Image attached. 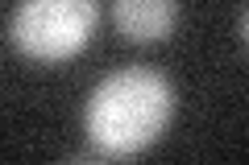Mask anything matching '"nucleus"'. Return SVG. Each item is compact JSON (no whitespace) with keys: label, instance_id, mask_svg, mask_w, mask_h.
Instances as JSON below:
<instances>
[{"label":"nucleus","instance_id":"2","mask_svg":"<svg viewBox=\"0 0 249 165\" xmlns=\"http://www.w3.org/2000/svg\"><path fill=\"white\" fill-rule=\"evenodd\" d=\"M100 25V0H21L9 33L25 58L67 62L91 42Z\"/></svg>","mask_w":249,"mask_h":165},{"label":"nucleus","instance_id":"1","mask_svg":"<svg viewBox=\"0 0 249 165\" xmlns=\"http://www.w3.org/2000/svg\"><path fill=\"white\" fill-rule=\"evenodd\" d=\"M175 116V83L150 66H121L91 87L83 128L96 157H137L158 145Z\"/></svg>","mask_w":249,"mask_h":165},{"label":"nucleus","instance_id":"3","mask_svg":"<svg viewBox=\"0 0 249 165\" xmlns=\"http://www.w3.org/2000/svg\"><path fill=\"white\" fill-rule=\"evenodd\" d=\"M112 25L137 45L166 42L178 25V0H112Z\"/></svg>","mask_w":249,"mask_h":165}]
</instances>
